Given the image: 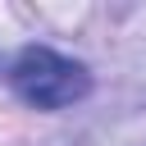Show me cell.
Listing matches in <instances>:
<instances>
[{
	"label": "cell",
	"mask_w": 146,
	"mask_h": 146,
	"mask_svg": "<svg viewBox=\"0 0 146 146\" xmlns=\"http://www.w3.org/2000/svg\"><path fill=\"white\" fill-rule=\"evenodd\" d=\"M9 87L18 91V100L36 105V110H68L91 91V73L87 64L50 50V46H27L18 50L14 68H9Z\"/></svg>",
	"instance_id": "1"
}]
</instances>
